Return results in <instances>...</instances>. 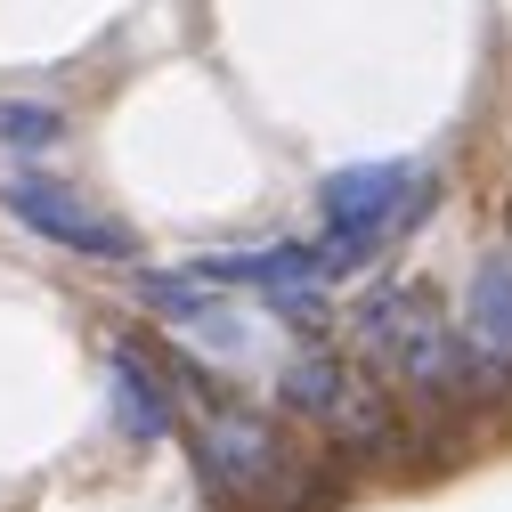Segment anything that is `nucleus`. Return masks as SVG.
<instances>
[{
	"label": "nucleus",
	"mask_w": 512,
	"mask_h": 512,
	"mask_svg": "<svg viewBox=\"0 0 512 512\" xmlns=\"http://www.w3.org/2000/svg\"><path fill=\"white\" fill-rule=\"evenodd\" d=\"M196 447H204V472H212L228 496H244V504H269V496L293 488V456H285V439H277L261 415H244V407H212Z\"/></svg>",
	"instance_id": "4"
},
{
	"label": "nucleus",
	"mask_w": 512,
	"mask_h": 512,
	"mask_svg": "<svg viewBox=\"0 0 512 512\" xmlns=\"http://www.w3.org/2000/svg\"><path fill=\"white\" fill-rule=\"evenodd\" d=\"M464 342L472 350H488V358H504L512 366V252H488V261L472 269V301H464Z\"/></svg>",
	"instance_id": "6"
},
{
	"label": "nucleus",
	"mask_w": 512,
	"mask_h": 512,
	"mask_svg": "<svg viewBox=\"0 0 512 512\" xmlns=\"http://www.w3.org/2000/svg\"><path fill=\"white\" fill-rule=\"evenodd\" d=\"M0 204L17 212V228H33L41 244L82 252V261H139V236L122 228L114 212L82 204L74 187H57V179H41V171H17L9 187H0Z\"/></svg>",
	"instance_id": "3"
},
{
	"label": "nucleus",
	"mask_w": 512,
	"mask_h": 512,
	"mask_svg": "<svg viewBox=\"0 0 512 512\" xmlns=\"http://www.w3.org/2000/svg\"><path fill=\"white\" fill-rule=\"evenodd\" d=\"M106 382H114V415L131 439H171L179 399H171V374H155L131 342H106Z\"/></svg>",
	"instance_id": "5"
},
{
	"label": "nucleus",
	"mask_w": 512,
	"mask_h": 512,
	"mask_svg": "<svg viewBox=\"0 0 512 512\" xmlns=\"http://www.w3.org/2000/svg\"><path fill=\"white\" fill-rule=\"evenodd\" d=\"M317 204H326V236H317V261L326 277H350L366 269L391 236H407L431 204V171L423 163H342L326 187H317Z\"/></svg>",
	"instance_id": "1"
},
{
	"label": "nucleus",
	"mask_w": 512,
	"mask_h": 512,
	"mask_svg": "<svg viewBox=\"0 0 512 512\" xmlns=\"http://www.w3.org/2000/svg\"><path fill=\"white\" fill-rule=\"evenodd\" d=\"M0 139H9V147H57V139H66V114H57V106H0Z\"/></svg>",
	"instance_id": "7"
},
{
	"label": "nucleus",
	"mask_w": 512,
	"mask_h": 512,
	"mask_svg": "<svg viewBox=\"0 0 512 512\" xmlns=\"http://www.w3.org/2000/svg\"><path fill=\"white\" fill-rule=\"evenodd\" d=\"M277 399H285L293 415H309V423L358 439V447H391V431H399V423H391V399H382L350 358H334V350L293 358V366L277 374Z\"/></svg>",
	"instance_id": "2"
}]
</instances>
